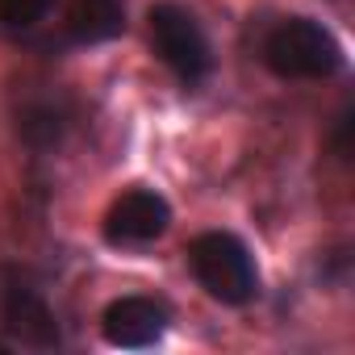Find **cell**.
<instances>
[{
    "label": "cell",
    "mask_w": 355,
    "mask_h": 355,
    "mask_svg": "<svg viewBox=\"0 0 355 355\" xmlns=\"http://www.w3.org/2000/svg\"><path fill=\"white\" fill-rule=\"evenodd\" d=\"M343 63V42L313 17H284L263 38V67L280 80H330Z\"/></svg>",
    "instance_id": "6da1fadb"
},
{
    "label": "cell",
    "mask_w": 355,
    "mask_h": 355,
    "mask_svg": "<svg viewBox=\"0 0 355 355\" xmlns=\"http://www.w3.org/2000/svg\"><path fill=\"white\" fill-rule=\"evenodd\" d=\"M189 268L197 284L222 305H251L259 297V268L247 243L230 230H205L189 243Z\"/></svg>",
    "instance_id": "7a4b0ae2"
},
{
    "label": "cell",
    "mask_w": 355,
    "mask_h": 355,
    "mask_svg": "<svg viewBox=\"0 0 355 355\" xmlns=\"http://www.w3.org/2000/svg\"><path fill=\"white\" fill-rule=\"evenodd\" d=\"M146 30H150L155 59L184 88H197V84L209 80L214 51H209V38H205L193 9L175 5V0H159V5H150V13H146Z\"/></svg>",
    "instance_id": "3957f363"
},
{
    "label": "cell",
    "mask_w": 355,
    "mask_h": 355,
    "mask_svg": "<svg viewBox=\"0 0 355 355\" xmlns=\"http://www.w3.org/2000/svg\"><path fill=\"white\" fill-rule=\"evenodd\" d=\"M171 226V205L163 193L155 189H125L121 197H113V205L105 209V243L113 247H146L155 239H163Z\"/></svg>",
    "instance_id": "277c9868"
},
{
    "label": "cell",
    "mask_w": 355,
    "mask_h": 355,
    "mask_svg": "<svg viewBox=\"0 0 355 355\" xmlns=\"http://www.w3.org/2000/svg\"><path fill=\"white\" fill-rule=\"evenodd\" d=\"M167 305L155 301V297H142V293H130V297H117L105 305L101 313V334L109 347H121V351H142V347H155L163 334H167Z\"/></svg>",
    "instance_id": "5b68a950"
},
{
    "label": "cell",
    "mask_w": 355,
    "mask_h": 355,
    "mask_svg": "<svg viewBox=\"0 0 355 355\" xmlns=\"http://www.w3.org/2000/svg\"><path fill=\"white\" fill-rule=\"evenodd\" d=\"M0 322H5V330L30 351H55L63 343L59 318L46 305V297L34 284H21V280H13L0 293Z\"/></svg>",
    "instance_id": "8992f818"
},
{
    "label": "cell",
    "mask_w": 355,
    "mask_h": 355,
    "mask_svg": "<svg viewBox=\"0 0 355 355\" xmlns=\"http://www.w3.org/2000/svg\"><path fill=\"white\" fill-rule=\"evenodd\" d=\"M63 26L80 46L113 42L125 34V0H63Z\"/></svg>",
    "instance_id": "52a82bcc"
},
{
    "label": "cell",
    "mask_w": 355,
    "mask_h": 355,
    "mask_svg": "<svg viewBox=\"0 0 355 355\" xmlns=\"http://www.w3.org/2000/svg\"><path fill=\"white\" fill-rule=\"evenodd\" d=\"M17 134L34 150H55L63 142V134H67V113L59 105H51V101H34V105H26L17 113Z\"/></svg>",
    "instance_id": "ba28073f"
},
{
    "label": "cell",
    "mask_w": 355,
    "mask_h": 355,
    "mask_svg": "<svg viewBox=\"0 0 355 355\" xmlns=\"http://www.w3.org/2000/svg\"><path fill=\"white\" fill-rule=\"evenodd\" d=\"M55 9V0H0V26L9 30H30Z\"/></svg>",
    "instance_id": "9c48e42d"
},
{
    "label": "cell",
    "mask_w": 355,
    "mask_h": 355,
    "mask_svg": "<svg viewBox=\"0 0 355 355\" xmlns=\"http://www.w3.org/2000/svg\"><path fill=\"white\" fill-rule=\"evenodd\" d=\"M347 130H351V113H343V117H338V130H334V146H338V155H343V159L351 155V142H347Z\"/></svg>",
    "instance_id": "30bf717a"
},
{
    "label": "cell",
    "mask_w": 355,
    "mask_h": 355,
    "mask_svg": "<svg viewBox=\"0 0 355 355\" xmlns=\"http://www.w3.org/2000/svg\"><path fill=\"white\" fill-rule=\"evenodd\" d=\"M5 351H9V347H5V343H0V355H5Z\"/></svg>",
    "instance_id": "8fae6325"
}]
</instances>
